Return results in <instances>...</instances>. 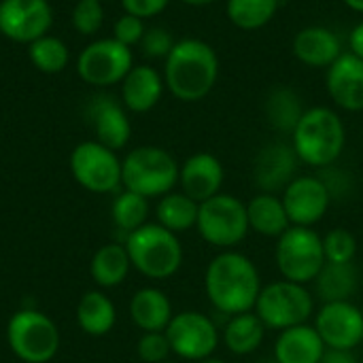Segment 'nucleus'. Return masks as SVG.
Wrapping results in <instances>:
<instances>
[{
  "label": "nucleus",
  "mask_w": 363,
  "mask_h": 363,
  "mask_svg": "<svg viewBox=\"0 0 363 363\" xmlns=\"http://www.w3.org/2000/svg\"><path fill=\"white\" fill-rule=\"evenodd\" d=\"M125 251L132 268L153 281H166L174 277L183 266V245L179 234L162 228L160 223H145L136 232L125 236Z\"/></svg>",
  "instance_id": "20e7f679"
},
{
  "label": "nucleus",
  "mask_w": 363,
  "mask_h": 363,
  "mask_svg": "<svg viewBox=\"0 0 363 363\" xmlns=\"http://www.w3.org/2000/svg\"><path fill=\"white\" fill-rule=\"evenodd\" d=\"M130 317L140 332H166L172 321V302L157 287H143L130 300Z\"/></svg>",
  "instance_id": "5701e85b"
},
{
  "label": "nucleus",
  "mask_w": 363,
  "mask_h": 363,
  "mask_svg": "<svg viewBox=\"0 0 363 363\" xmlns=\"http://www.w3.org/2000/svg\"><path fill=\"white\" fill-rule=\"evenodd\" d=\"M198 211H200V204L196 200H191L183 191H170L160 198L155 206V217L162 228L174 234H183L196 228Z\"/></svg>",
  "instance_id": "c85d7f7f"
},
{
  "label": "nucleus",
  "mask_w": 363,
  "mask_h": 363,
  "mask_svg": "<svg viewBox=\"0 0 363 363\" xmlns=\"http://www.w3.org/2000/svg\"><path fill=\"white\" fill-rule=\"evenodd\" d=\"M325 345L313 323L296 325L279 332L272 349L277 363H319L325 355Z\"/></svg>",
  "instance_id": "412c9836"
},
{
  "label": "nucleus",
  "mask_w": 363,
  "mask_h": 363,
  "mask_svg": "<svg viewBox=\"0 0 363 363\" xmlns=\"http://www.w3.org/2000/svg\"><path fill=\"white\" fill-rule=\"evenodd\" d=\"M174 36L166 28H151L145 32L140 40V49L147 57H168V53L174 47Z\"/></svg>",
  "instance_id": "4c0bfd02"
},
{
  "label": "nucleus",
  "mask_w": 363,
  "mask_h": 363,
  "mask_svg": "<svg viewBox=\"0 0 363 363\" xmlns=\"http://www.w3.org/2000/svg\"><path fill=\"white\" fill-rule=\"evenodd\" d=\"M298 160L291 143L274 140L259 149L253 162V183L264 194H283V189L298 177Z\"/></svg>",
  "instance_id": "dca6fc26"
},
{
  "label": "nucleus",
  "mask_w": 363,
  "mask_h": 363,
  "mask_svg": "<svg viewBox=\"0 0 363 363\" xmlns=\"http://www.w3.org/2000/svg\"><path fill=\"white\" fill-rule=\"evenodd\" d=\"M347 9L355 11V13H363V0H342Z\"/></svg>",
  "instance_id": "37998d69"
},
{
  "label": "nucleus",
  "mask_w": 363,
  "mask_h": 363,
  "mask_svg": "<svg viewBox=\"0 0 363 363\" xmlns=\"http://www.w3.org/2000/svg\"><path fill=\"white\" fill-rule=\"evenodd\" d=\"M247 219L249 230L266 238H281L291 228V221L279 194H255L247 202Z\"/></svg>",
  "instance_id": "b1692460"
},
{
  "label": "nucleus",
  "mask_w": 363,
  "mask_h": 363,
  "mask_svg": "<svg viewBox=\"0 0 363 363\" xmlns=\"http://www.w3.org/2000/svg\"><path fill=\"white\" fill-rule=\"evenodd\" d=\"M196 363H228V362H223V359H219V357H206V359H202V362H196Z\"/></svg>",
  "instance_id": "a18cd8bd"
},
{
  "label": "nucleus",
  "mask_w": 363,
  "mask_h": 363,
  "mask_svg": "<svg viewBox=\"0 0 363 363\" xmlns=\"http://www.w3.org/2000/svg\"><path fill=\"white\" fill-rule=\"evenodd\" d=\"M274 262L281 279L311 285L325 266L323 236L313 228L291 225L281 238H277Z\"/></svg>",
  "instance_id": "6e6552de"
},
{
  "label": "nucleus",
  "mask_w": 363,
  "mask_h": 363,
  "mask_svg": "<svg viewBox=\"0 0 363 363\" xmlns=\"http://www.w3.org/2000/svg\"><path fill=\"white\" fill-rule=\"evenodd\" d=\"M362 313H363V306H362Z\"/></svg>",
  "instance_id": "de8ad7c7"
},
{
  "label": "nucleus",
  "mask_w": 363,
  "mask_h": 363,
  "mask_svg": "<svg viewBox=\"0 0 363 363\" xmlns=\"http://www.w3.org/2000/svg\"><path fill=\"white\" fill-rule=\"evenodd\" d=\"M219 79V55L202 38H181L164 64V83L181 102L204 100Z\"/></svg>",
  "instance_id": "f03ea898"
},
{
  "label": "nucleus",
  "mask_w": 363,
  "mask_h": 363,
  "mask_svg": "<svg viewBox=\"0 0 363 363\" xmlns=\"http://www.w3.org/2000/svg\"><path fill=\"white\" fill-rule=\"evenodd\" d=\"M291 147L298 160L311 168L334 166L347 147V128L342 117L330 106L306 108L291 132Z\"/></svg>",
  "instance_id": "7ed1b4c3"
},
{
  "label": "nucleus",
  "mask_w": 363,
  "mask_h": 363,
  "mask_svg": "<svg viewBox=\"0 0 363 363\" xmlns=\"http://www.w3.org/2000/svg\"><path fill=\"white\" fill-rule=\"evenodd\" d=\"M89 121L96 132V140L104 147L119 151L130 143L132 136V123L128 117V108L119 104L111 96H98L89 104Z\"/></svg>",
  "instance_id": "6ab92c4d"
},
{
  "label": "nucleus",
  "mask_w": 363,
  "mask_h": 363,
  "mask_svg": "<svg viewBox=\"0 0 363 363\" xmlns=\"http://www.w3.org/2000/svg\"><path fill=\"white\" fill-rule=\"evenodd\" d=\"M266 338V325L262 319L251 313H240L228 317L223 330H221V342L232 355L247 357L259 351Z\"/></svg>",
  "instance_id": "393cba45"
},
{
  "label": "nucleus",
  "mask_w": 363,
  "mask_h": 363,
  "mask_svg": "<svg viewBox=\"0 0 363 363\" xmlns=\"http://www.w3.org/2000/svg\"><path fill=\"white\" fill-rule=\"evenodd\" d=\"M28 57L32 60L36 70L45 74H57L66 68L70 53H68V45L62 38L45 34L28 45Z\"/></svg>",
  "instance_id": "473e14b6"
},
{
  "label": "nucleus",
  "mask_w": 363,
  "mask_h": 363,
  "mask_svg": "<svg viewBox=\"0 0 363 363\" xmlns=\"http://www.w3.org/2000/svg\"><path fill=\"white\" fill-rule=\"evenodd\" d=\"M359 289V270L355 262L351 264H330L321 268L319 277L315 279V296L328 302H351V298Z\"/></svg>",
  "instance_id": "a878e982"
},
{
  "label": "nucleus",
  "mask_w": 363,
  "mask_h": 363,
  "mask_svg": "<svg viewBox=\"0 0 363 363\" xmlns=\"http://www.w3.org/2000/svg\"><path fill=\"white\" fill-rule=\"evenodd\" d=\"M70 172L83 189L94 194H113L121 187V160L98 140H85L72 149Z\"/></svg>",
  "instance_id": "9d476101"
},
{
  "label": "nucleus",
  "mask_w": 363,
  "mask_h": 363,
  "mask_svg": "<svg viewBox=\"0 0 363 363\" xmlns=\"http://www.w3.org/2000/svg\"><path fill=\"white\" fill-rule=\"evenodd\" d=\"M262 287L259 268L249 255L236 249L219 251L204 272V294L211 306L225 317L251 313Z\"/></svg>",
  "instance_id": "f257e3e1"
},
{
  "label": "nucleus",
  "mask_w": 363,
  "mask_h": 363,
  "mask_svg": "<svg viewBox=\"0 0 363 363\" xmlns=\"http://www.w3.org/2000/svg\"><path fill=\"white\" fill-rule=\"evenodd\" d=\"M281 9V0H228L225 13L232 26L255 32L268 26Z\"/></svg>",
  "instance_id": "c756f323"
},
{
  "label": "nucleus",
  "mask_w": 363,
  "mask_h": 363,
  "mask_svg": "<svg viewBox=\"0 0 363 363\" xmlns=\"http://www.w3.org/2000/svg\"><path fill=\"white\" fill-rule=\"evenodd\" d=\"M291 225L315 228L330 211L332 196L319 174H298L281 194Z\"/></svg>",
  "instance_id": "2eb2a0df"
},
{
  "label": "nucleus",
  "mask_w": 363,
  "mask_h": 363,
  "mask_svg": "<svg viewBox=\"0 0 363 363\" xmlns=\"http://www.w3.org/2000/svg\"><path fill=\"white\" fill-rule=\"evenodd\" d=\"M196 230L206 245L219 251L236 249L251 232L247 219V202L225 191L213 196L200 204Z\"/></svg>",
  "instance_id": "0eeeda50"
},
{
  "label": "nucleus",
  "mask_w": 363,
  "mask_h": 363,
  "mask_svg": "<svg viewBox=\"0 0 363 363\" xmlns=\"http://www.w3.org/2000/svg\"><path fill=\"white\" fill-rule=\"evenodd\" d=\"M319 179L325 183V187H328V191L332 196V202L345 200V198H349L353 194V177L347 170L330 166V168L319 170Z\"/></svg>",
  "instance_id": "58836bf2"
},
{
  "label": "nucleus",
  "mask_w": 363,
  "mask_h": 363,
  "mask_svg": "<svg viewBox=\"0 0 363 363\" xmlns=\"http://www.w3.org/2000/svg\"><path fill=\"white\" fill-rule=\"evenodd\" d=\"M115 321H117V311H115L113 300L106 294L94 289V291H87L79 300L77 323L85 334L96 336V338L106 336L115 328Z\"/></svg>",
  "instance_id": "cd10ccee"
},
{
  "label": "nucleus",
  "mask_w": 363,
  "mask_h": 363,
  "mask_svg": "<svg viewBox=\"0 0 363 363\" xmlns=\"http://www.w3.org/2000/svg\"><path fill=\"white\" fill-rule=\"evenodd\" d=\"M223 181H225V168L221 160L208 151L189 155L179 168L181 191L191 200H196L198 204L221 194Z\"/></svg>",
  "instance_id": "f3484780"
},
{
  "label": "nucleus",
  "mask_w": 363,
  "mask_h": 363,
  "mask_svg": "<svg viewBox=\"0 0 363 363\" xmlns=\"http://www.w3.org/2000/svg\"><path fill=\"white\" fill-rule=\"evenodd\" d=\"M147 28H145V19L136 17V15H130V13H123L115 26H113V38L119 40L121 45L125 47H134V45H140L143 36H145Z\"/></svg>",
  "instance_id": "e433bc0d"
},
{
  "label": "nucleus",
  "mask_w": 363,
  "mask_h": 363,
  "mask_svg": "<svg viewBox=\"0 0 363 363\" xmlns=\"http://www.w3.org/2000/svg\"><path fill=\"white\" fill-rule=\"evenodd\" d=\"M130 268H132V262H130V255L125 251V245H119V242H111V245L100 247L94 253L91 264H89L91 279L102 289H111V287L121 285L128 279Z\"/></svg>",
  "instance_id": "bb28decb"
},
{
  "label": "nucleus",
  "mask_w": 363,
  "mask_h": 363,
  "mask_svg": "<svg viewBox=\"0 0 363 363\" xmlns=\"http://www.w3.org/2000/svg\"><path fill=\"white\" fill-rule=\"evenodd\" d=\"M149 200L140 194H134V191H128L123 189L115 200H113V206H111V217H113V223L128 234L136 232L138 228H143L145 223H149Z\"/></svg>",
  "instance_id": "2f4dec72"
},
{
  "label": "nucleus",
  "mask_w": 363,
  "mask_h": 363,
  "mask_svg": "<svg viewBox=\"0 0 363 363\" xmlns=\"http://www.w3.org/2000/svg\"><path fill=\"white\" fill-rule=\"evenodd\" d=\"M51 23L49 0H0V34L13 43L30 45L49 34Z\"/></svg>",
  "instance_id": "4468645a"
},
{
  "label": "nucleus",
  "mask_w": 363,
  "mask_h": 363,
  "mask_svg": "<svg viewBox=\"0 0 363 363\" xmlns=\"http://www.w3.org/2000/svg\"><path fill=\"white\" fill-rule=\"evenodd\" d=\"M162 363H174V362H170V359H166V362H162Z\"/></svg>",
  "instance_id": "49530a36"
},
{
  "label": "nucleus",
  "mask_w": 363,
  "mask_h": 363,
  "mask_svg": "<svg viewBox=\"0 0 363 363\" xmlns=\"http://www.w3.org/2000/svg\"><path fill=\"white\" fill-rule=\"evenodd\" d=\"M253 313L262 319L266 330H289L296 325L311 323L315 317V294L308 285L279 279L262 287Z\"/></svg>",
  "instance_id": "423d86ee"
},
{
  "label": "nucleus",
  "mask_w": 363,
  "mask_h": 363,
  "mask_svg": "<svg viewBox=\"0 0 363 363\" xmlns=\"http://www.w3.org/2000/svg\"><path fill=\"white\" fill-rule=\"evenodd\" d=\"M164 87V74H160L153 66L134 64L121 81V104L130 113H149L162 100Z\"/></svg>",
  "instance_id": "4be33fe9"
},
{
  "label": "nucleus",
  "mask_w": 363,
  "mask_h": 363,
  "mask_svg": "<svg viewBox=\"0 0 363 363\" xmlns=\"http://www.w3.org/2000/svg\"><path fill=\"white\" fill-rule=\"evenodd\" d=\"M6 342L23 363H49L60 349V332L47 315L23 308L9 319Z\"/></svg>",
  "instance_id": "1a4fd4ad"
},
{
  "label": "nucleus",
  "mask_w": 363,
  "mask_h": 363,
  "mask_svg": "<svg viewBox=\"0 0 363 363\" xmlns=\"http://www.w3.org/2000/svg\"><path fill=\"white\" fill-rule=\"evenodd\" d=\"M168 4H170V0H121L123 11L130 15H136L140 19H151V17L160 15Z\"/></svg>",
  "instance_id": "ea45409f"
},
{
  "label": "nucleus",
  "mask_w": 363,
  "mask_h": 363,
  "mask_svg": "<svg viewBox=\"0 0 363 363\" xmlns=\"http://www.w3.org/2000/svg\"><path fill=\"white\" fill-rule=\"evenodd\" d=\"M313 325L319 332L325 349L355 351L363 342V313L353 302H328L315 317Z\"/></svg>",
  "instance_id": "ddd939ff"
},
{
  "label": "nucleus",
  "mask_w": 363,
  "mask_h": 363,
  "mask_svg": "<svg viewBox=\"0 0 363 363\" xmlns=\"http://www.w3.org/2000/svg\"><path fill=\"white\" fill-rule=\"evenodd\" d=\"M100 2H102V0H100Z\"/></svg>",
  "instance_id": "09e8293b"
},
{
  "label": "nucleus",
  "mask_w": 363,
  "mask_h": 363,
  "mask_svg": "<svg viewBox=\"0 0 363 363\" xmlns=\"http://www.w3.org/2000/svg\"><path fill=\"white\" fill-rule=\"evenodd\" d=\"M166 338L177 357L196 363L215 355L221 342V332L208 315L200 311H183L168 323Z\"/></svg>",
  "instance_id": "9b49d317"
},
{
  "label": "nucleus",
  "mask_w": 363,
  "mask_h": 363,
  "mask_svg": "<svg viewBox=\"0 0 363 363\" xmlns=\"http://www.w3.org/2000/svg\"><path fill=\"white\" fill-rule=\"evenodd\" d=\"M323 253L330 264H351L357 257V238L347 228H334L323 236Z\"/></svg>",
  "instance_id": "72a5a7b5"
},
{
  "label": "nucleus",
  "mask_w": 363,
  "mask_h": 363,
  "mask_svg": "<svg viewBox=\"0 0 363 363\" xmlns=\"http://www.w3.org/2000/svg\"><path fill=\"white\" fill-rule=\"evenodd\" d=\"M349 53L357 55L363 60V21H359L351 32H349Z\"/></svg>",
  "instance_id": "a19ab883"
},
{
  "label": "nucleus",
  "mask_w": 363,
  "mask_h": 363,
  "mask_svg": "<svg viewBox=\"0 0 363 363\" xmlns=\"http://www.w3.org/2000/svg\"><path fill=\"white\" fill-rule=\"evenodd\" d=\"M179 162L162 147L145 145L121 160V185L147 200L162 198L179 185Z\"/></svg>",
  "instance_id": "39448f33"
},
{
  "label": "nucleus",
  "mask_w": 363,
  "mask_h": 363,
  "mask_svg": "<svg viewBox=\"0 0 363 363\" xmlns=\"http://www.w3.org/2000/svg\"><path fill=\"white\" fill-rule=\"evenodd\" d=\"M104 21V9L100 0H77L72 9V28L83 36H94Z\"/></svg>",
  "instance_id": "f704fd0d"
},
{
  "label": "nucleus",
  "mask_w": 363,
  "mask_h": 363,
  "mask_svg": "<svg viewBox=\"0 0 363 363\" xmlns=\"http://www.w3.org/2000/svg\"><path fill=\"white\" fill-rule=\"evenodd\" d=\"M132 66V49L113 36L89 43L77 57V74L94 87H111L121 83Z\"/></svg>",
  "instance_id": "f8f14e48"
},
{
  "label": "nucleus",
  "mask_w": 363,
  "mask_h": 363,
  "mask_svg": "<svg viewBox=\"0 0 363 363\" xmlns=\"http://www.w3.org/2000/svg\"><path fill=\"white\" fill-rule=\"evenodd\" d=\"M304 111L300 96L291 87H274L266 98V117L277 132L291 134Z\"/></svg>",
  "instance_id": "7c9ffc66"
},
{
  "label": "nucleus",
  "mask_w": 363,
  "mask_h": 363,
  "mask_svg": "<svg viewBox=\"0 0 363 363\" xmlns=\"http://www.w3.org/2000/svg\"><path fill=\"white\" fill-rule=\"evenodd\" d=\"M319 363H359L353 351H332L328 349Z\"/></svg>",
  "instance_id": "79ce46f5"
},
{
  "label": "nucleus",
  "mask_w": 363,
  "mask_h": 363,
  "mask_svg": "<svg viewBox=\"0 0 363 363\" xmlns=\"http://www.w3.org/2000/svg\"><path fill=\"white\" fill-rule=\"evenodd\" d=\"M294 55L308 68H330L345 51L340 36L325 26H306L296 32L291 43Z\"/></svg>",
  "instance_id": "aec40b11"
},
{
  "label": "nucleus",
  "mask_w": 363,
  "mask_h": 363,
  "mask_svg": "<svg viewBox=\"0 0 363 363\" xmlns=\"http://www.w3.org/2000/svg\"><path fill=\"white\" fill-rule=\"evenodd\" d=\"M136 353L143 363H162L170 359L172 349L166 338V332H143L136 345Z\"/></svg>",
  "instance_id": "c9c22d12"
},
{
  "label": "nucleus",
  "mask_w": 363,
  "mask_h": 363,
  "mask_svg": "<svg viewBox=\"0 0 363 363\" xmlns=\"http://www.w3.org/2000/svg\"><path fill=\"white\" fill-rule=\"evenodd\" d=\"M179 2H183L187 6H206V4H213L217 0H179Z\"/></svg>",
  "instance_id": "c03bdc74"
},
{
  "label": "nucleus",
  "mask_w": 363,
  "mask_h": 363,
  "mask_svg": "<svg viewBox=\"0 0 363 363\" xmlns=\"http://www.w3.org/2000/svg\"><path fill=\"white\" fill-rule=\"evenodd\" d=\"M325 89L332 102L342 111H363V60L345 51L325 70Z\"/></svg>",
  "instance_id": "a211bd4d"
}]
</instances>
